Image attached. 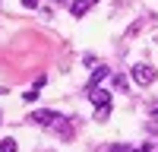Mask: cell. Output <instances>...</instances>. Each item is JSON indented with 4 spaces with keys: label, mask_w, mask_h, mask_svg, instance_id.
Masks as SVG:
<instances>
[{
    "label": "cell",
    "mask_w": 158,
    "mask_h": 152,
    "mask_svg": "<svg viewBox=\"0 0 158 152\" xmlns=\"http://www.w3.org/2000/svg\"><path fill=\"white\" fill-rule=\"evenodd\" d=\"M130 76H133V82H136V86H152V82L158 79V70L149 67V63H136V67L130 70Z\"/></svg>",
    "instance_id": "1"
},
{
    "label": "cell",
    "mask_w": 158,
    "mask_h": 152,
    "mask_svg": "<svg viewBox=\"0 0 158 152\" xmlns=\"http://www.w3.org/2000/svg\"><path fill=\"white\" fill-rule=\"evenodd\" d=\"M89 98H92V105H95V108L111 105V92H108V89H101V86H89Z\"/></svg>",
    "instance_id": "2"
},
{
    "label": "cell",
    "mask_w": 158,
    "mask_h": 152,
    "mask_svg": "<svg viewBox=\"0 0 158 152\" xmlns=\"http://www.w3.org/2000/svg\"><path fill=\"white\" fill-rule=\"evenodd\" d=\"M29 120L38 124V127H51V124L57 120V114H54V111H32V114H29Z\"/></svg>",
    "instance_id": "3"
},
{
    "label": "cell",
    "mask_w": 158,
    "mask_h": 152,
    "mask_svg": "<svg viewBox=\"0 0 158 152\" xmlns=\"http://www.w3.org/2000/svg\"><path fill=\"white\" fill-rule=\"evenodd\" d=\"M48 130H54V133H60L63 139H70V136H73V127H70L67 120H63V117H57L54 124H51V127H48Z\"/></svg>",
    "instance_id": "4"
},
{
    "label": "cell",
    "mask_w": 158,
    "mask_h": 152,
    "mask_svg": "<svg viewBox=\"0 0 158 152\" xmlns=\"http://www.w3.org/2000/svg\"><path fill=\"white\" fill-rule=\"evenodd\" d=\"M92 3H95V0H73V6H70V10H73V16H76V19H82L85 13H89Z\"/></svg>",
    "instance_id": "5"
},
{
    "label": "cell",
    "mask_w": 158,
    "mask_h": 152,
    "mask_svg": "<svg viewBox=\"0 0 158 152\" xmlns=\"http://www.w3.org/2000/svg\"><path fill=\"white\" fill-rule=\"evenodd\" d=\"M108 73H111V70H108V67H101V63H98V67L92 70V76H89V86H101V79H104Z\"/></svg>",
    "instance_id": "6"
},
{
    "label": "cell",
    "mask_w": 158,
    "mask_h": 152,
    "mask_svg": "<svg viewBox=\"0 0 158 152\" xmlns=\"http://www.w3.org/2000/svg\"><path fill=\"white\" fill-rule=\"evenodd\" d=\"M0 152H16V139H13V136H3V139H0Z\"/></svg>",
    "instance_id": "7"
},
{
    "label": "cell",
    "mask_w": 158,
    "mask_h": 152,
    "mask_svg": "<svg viewBox=\"0 0 158 152\" xmlns=\"http://www.w3.org/2000/svg\"><path fill=\"white\" fill-rule=\"evenodd\" d=\"M108 111H111V105H101V108L95 111V120H104V117H108Z\"/></svg>",
    "instance_id": "8"
},
{
    "label": "cell",
    "mask_w": 158,
    "mask_h": 152,
    "mask_svg": "<svg viewBox=\"0 0 158 152\" xmlns=\"http://www.w3.org/2000/svg\"><path fill=\"white\" fill-rule=\"evenodd\" d=\"M22 6H29V10H35V6H38V0H22Z\"/></svg>",
    "instance_id": "9"
},
{
    "label": "cell",
    "mask_w": 158,
    "mask_h": 152,
    "mask_svg": "<svg viewBox=\"0 0 158 152\" xmlns=\"http://www.w3.org/2000/svg\"><path fill=\"white\" fill-rule=\"evenodd\" d=\"M57 3H67V0H57Z\"/></svg>",
    "instance_id": "10"
},
{
    "label": "cell",
    "mask_w": 158,
    "mask_h": 152,
    "mask_svg": "<svg viewBox=\"0 0 158 152\" xmlns=\"http://www.w3.org/2000/svg\"><path fill=\"white\" fill-rule=\"evenodd\" d=\"M95 3H98V0H95Z\"/></svg>",
    "instance_id": "11"
}]
</instances>
